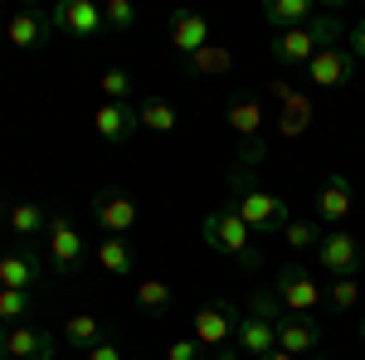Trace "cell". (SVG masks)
Wrapping results in <instances>:
<instances>
[{
	"instance_id": "6da1fadb",
	"label": "cell",
	"mask_w": 365,
	"mask_h": 360,
	"mask_svg": "<svg viewBox=\"0 0 365 360\" xmlns=\"http://www.w3.org/2000/svg\"><path fill=\"white\" fill-rule=\"evenodd\" d=\"M229 205H234V215L249 224V229H258V234H282V229L292 224L287 205H282L278 195L263 190V185H258V175H253L249 166H234V170H229Z\"/></svg>"
},
{
	"instance_id": "7a4b0ae2",
	"label": "cell",
	"mask_w": 365,
	"mask_h": 360,
	"mask_svg": "<svg viewBox=\"0 0 365 360\" xmlns=\"http://www.w3.org/2000/svg\"><path fill=\"white\" fill-rule=\"evenodd\" d=\"M200 234H205V244H210V253H225L229 263H239L244 273H258L263 268V253L253 249L249 239V224L234 215V205H215L205 220H200Z\"/></svg>"
},
{
	"instance_id": "3957f363",
	"label": "cell",
	"mask_w": 365,
	"mask_h": 360,
	"mask_svg": "<svg viewBox=\"0 0 365 360\" xmlns=\"http://www.w3.org/2000/svg\"><path fill=\"white\" fill-rule=\"evenodd\" d=\"M239 307L225 302V297H215V302H205L195 312V322H190V336H195L205 351H220V360H234V351H225L229 341H234V331H239Z\"/></svg>"
},
{
	"instance_id": "277c9868",
	"label": "cell",
	"mask_w": 365,
	"mask_h": 360,
	"mask_svg": "<svg viewBox=\"0 0 365 360\" xmlns=\"http://www.w3.org/2000/svg\"><path fill=\"white\" fill-rule=\"evenodd\" d=\"M273 297H278L292 317H317V312L327 307V287H322L307 268L292 263V268H282V273L273 277Z\"/></svg>"
},
{
	"instance_id": "5b68a950",
	"label": "cell",
	"mask_w": 365,
	"mask_h": 360,
	"mask_svg": "<svg viewBox=\"0 0 365 360\" xmlns=\"http://www.w3.org/2000/svg\"><path fill=\"white\" fill-rule=\"evenodd\" d=\"M63 336L44 331V326H0V360H58Z\"/></svg>"
},
{
	"instance_id": "8992f818",
	"label": "cell",
	"mask_w": 365,
	"mask_h": 360,
	"mask_svg": "<svg viewBox=\"0 0 365 360\" xmlns=\"http://www.w3.org/2000/svg\"><path fill=\"white\" fill-rule=\"evenodd\" d=\"M44 239H49V258H54V273H78L83 268V234L73 229V220L63 215V210H49V229H44Z\"/></svg>"
},
{
	"instance_id": "52a82bcc",
	"label": "cell",
	"mask_w": 365,
	"mask_h": 360,
	"mask_svg": "<svg viewBox=\"0 0 365 360\" xmlns=\"http://www.w3.org/2000/svg\"><path fill=\"white\" fill-rule=\"evenodd\" d=\"M317 263L331 277H356L361 263H365V249H361V239H356L351 229H331V234H322V244H317Z\"/></svg>"
},
{
	"instance_id": "ba28073f",
	"label": "cell",
	"mask_w": 365,
	"mask_h": 360,
	"mask_svg": "<svg viewBox=\"0 0 365 360\" xmlns=\"http://www.w3.org/2000/svg\"><path fill=\"white\" fill-rule=\"evenodd\" d=\"M54 15L49 10H39V5H29V10H15L10 15V25H5V39L15 44V49H25V54H34V49H49L54 44Z\"/></svg>"
},
{
	"instance_id": "9c48e42d",
	"label": "cell",
	"mask_w": 365,
	"mask_h": 360,
	"mask_svg": "<svg viewBox=\"0 0 365 360\" xmlns=\"http://www.w3.org/2000/svg\"><path fill=\"white\" fill-rule=\"evenodd\" d=\"M356 68H361V63L351 58V49H346V44H336V49H317V54H312V63L302 68V73H307V83H312V88H327V93H336V88H346L351 78H356Z\"/></svg>"
},
{
	"instance_id": "30bf717a",
	"label": "cell",
	"mask_w": 365,
	"mask_h": 360,
	"mask_svg": "<svg viewBox=\"0 0 365 360\" xmlns=\"http://www.w3.org/2000/svg\"><path fill=\"white\" fill-rule=\"evenodd\" d=\"M0 287H15V292H39L44 287V258L34 253V244L0 253Z\"/></svg>"
},
{
	"instance_id": "8fae6325",
	"label": "cell",
	"mask_w": 365,
	"mask_h": 360,
	"mask_svg": "<svg viewBox=\"0 0 365 360\" xmlns=\"http://www.w3.org/2000/svg\"><path fill=\"white\" fill-rule=\"evenodd\" d=\"M93 220H98V229H103V234L127 239V229L141 220V210H137V200L122 190V185H108V190L93 200Z\"/></svg>"
},
{
	"instance_id": "7c38bea8",
	"label": "cell",
	"mask_w": 365,
	"mask_h": 360,
	"mask_svg": "<svg viewBox=\"0 0 365 360\" xmlns=\"http://www.w3.org/2000/svg\"><path fill=\"white\" fill-rule=\"evenodd\" d=\"M93 132L108 141V146H127L141 132V117L132 103H98L93 108Z\"/></svg>"
},
{
	"instance_id": "4fadbf2b",
	"label": "cell",
	"mask_w": 365,
	"mask_h": 360,
	"mask_svg": "<svg viewBox=\"0 0 365 360\" xmlns=\"http://www.w3.org/2000/svg\"><path fill=\"white\" fill-rule=\"evenodd\" d=\"M234 346H239V351H244L249 360H268L273 351H278V326H273L263 312L244 307V317H239V331H234Z\"/></svg>"
},
{
	"instance_id": "5bb4252c",
	"label": "cell",
	"mask_w": 365,
	"mask_h": 360,
	"mask_svg": "<svg viewBox=\"0 0 365 360\" xmlns=\"http://www.w3.org/2000/svg\"><path fill=\"white\" fill-rule=\"evenodd\" d=\"M278 351H287V356H297V360L317 356V351H322V322H317V317H292V312H282Z\"/></svg>"
},
{
	"instance_id": "9a60e30c",
	"label": "cell",
	"mask_w": 365,
	"mask_h": 360,
	"mask_svg": "<svg viewBox=\"0 0 365 360\" xmlns=\"http://www.w3.org/2000/svg\"><path fill=\"white\" fill-rule=\"evenodd\" d=\"M54 29H63V34H73V39H93L103 25V5H93V0H58L54 10Z\"/></svg>"
},
{
	"instance_id": "2e32d148",
	"label": "cell",
	"mask_w": 365,
	"mask_h": 360,
	"mask_svg": "<svg viewBox=\"0 0 365 360\" xmlns=\"http://www.w3.org/2000/svg\"><path fill=\"white\" fill-rule=\"evenodd\" d=\"M317 49H322V44H317L312 25H302V29H278V34L268 39V54H273V63H282V68H307Z\"/></svg>"
},
{
	"instance_id": "e0dca14e",
	"label": "cell",
	"mask_w": 365,
	"mask_h": 360,
	"mask_svg": "<svg viewBox=\"0 0 365 360\" xmlns=\"http://www.w3.org/2000/svg\"><path fill=\"white\" fill-rule=\"evenodd\" d=\"M312 117H317V103H312V93H302V88H292L287 98L278 103V117H273V132H278L282 141H297L312 132Z\"/></svg>"
},
{
	"instance_id": "ac0fdd59",
	"label": "cell",
	"mask_w": 365,
	"mask_h": 360,
	"mask_svg": "<svg viewBox=\"0 0 365 360\" xmlns=\"http://www.w3.org/2000/svg\"><path fill=\"white\" fill-rule=\"evenodd\" d=\"M351 180L346 175H327L322 185H317V224L322 229H341L346 215H351Z\"/></svg>"
},
{
	"instance_id": "d6986e66",
	"label": "cell",
	"mask_w": 365,
	"mask_h": 360,
	"mask_svg": "<svg viewBox=\"0 0 365 360\" xmlns=\"http://www.w3.org/2000/svg\"><path fill=\"white\" fill-rule=\"evenodd\" d=\"M205 44H215L210 39V15H200V10H175L170 15V49L180 58L200 54Z\"/></svg>"
},
{
	"instance_id": "ffe728a7",
	"label": "cell",
	"mask_w": 365,
	"mask_h": 360,
	"mask_svg": "<svg viewBox=\"0 0 365 360\" xmlns=\"http://www.w3.org/2000/svg\"><path fill=\"white\" fill-rule=\"evenodd\" d=\"M225 117H229V132L239 137V146H258L263 141V108H258V98H229V108H225Z\"/></svg>"
},
{
	"instance_id": "44dd1931",
	"label": "cell",
	"mask_w": 365,
	"mask_h": 360,
	"mask_svg": "<svg viewBox=\"0 0 365 360\" xmlns=\"http://www.w3.org/2000/svg\"><path fill=\"white\" fill-rule=\"evenodd\" d=\"M5 229H10L20 244H34V239L49 229V210H44L39 200H15V205H5Z\"/></svg>"
},
{
	"instance_id": "7402d4cb",
	"label": "cell",
	"mask_w": 365,
	"mask_h": 360,
	"mask_svg": "<svg viewBox=\"0 0 365 360\" xmlns=\"http://www.w3.org/2000/svg\"><path fill=\"white\" fill-rule=\"evenodd\" d=\"M180 73H190V78H225V73H234V49H225V44H205L200 54L180 58Z\"/></svg>"
},
{
	"instance_id": "603a6c76",
	"label": "cell",
	"mask_w": 365,
	"mask_h": 360,
	"mask_svg": "<svg viewBox=\"0 0 365 360\" xmlns=\"http://www.w3.org/2000/svg\"><path fill=\"white\" fill-rule=\"evenodd\" d=\"M312 15H317V5H312V0H268V5H263V20L273 25V34H278V29L312 25Z\"/></svg>"
},
{
	"instance_id": "cb8c5ba5",
	"label": "cell",
	"mask_w": 365,
	"mask_h": 360,
	"mask_svg": "<svg viewBox=\"0 0 365 360\" xmlns=\"http://www.w3.org/2000/svg\"><path fill=\"white\" fill-rule=\"evenodd\" d=\"M108 341V326L93 317V312H73L68 322H63V346H73V351H93V346H103Z\"/></svg>"
},
{
	"instance_id": "d4e9b609",
	"label": "cell",
	"mask_w": 365,
	"mask_h": 360,
	"mask_svg": "<svg viewBox=\"0 0 365 360\" xmlns=\"http://www.w3.org/2000/svg\"><path fill=\"white\" fill-rule=\"evenodd\" d=\"M98 268L113 273V277L137 273V249H132L127 239H117V234H103V244H98Z\"/></svg>"
},
{
	"instance_id": "484cf974",
	"label": "cell",
	"mask_w": 365,
	"mask_h": 360,
	"mask_svg": "<svg viewBox=\"0 0 365 360\" xmlns=\"http://www.w3.org/2000/svg\"><path fill=\"white\" fill-rule=\"evenodd\" d=\"M39 307V292H15V287H0V326H25Z\"/></svg>"
},
{
	"instance_id": "4316f807",
	"label": "cell",
	"mask_w": 365,
	"mask_h": 360,
	"mask_svg": "<svg viewBox=\"0 0 365 360\" xmlns=\"http://www.w3.org/2000/svg\"><path fill=\"white\" fill-rule=\"evenodd\" d=\"M170 302H175L170 282H161V277H141L137 282V312H146V317H166Z\"/></svg>"
},
{
	"instance_id": "83f0119b",
	"label": "cell",
	"mask_w": 365,
	"mask_h": 360,
	"mask_svg": "<svg viewBox=\"0 0 365 360\" xmlns=\"http://www.w3.org/2000/svg\"><path fill=\"white\" fill-rule=\"evenodd\" d=\"M137 117H141V127H146V132H156V137L175 132V122H180L166 98H141V103H137Z\"/></svg>"
},
{
	"instance_id": "f1b7e54d",
	"label": "cell",
	"mask_w": 365,
	"mask_h": 360,
	"mask_svg": "<svg viewBox=\"0 0 365 360\" xmlns=\"http://www.w3.org/2000/svg\"><path fill=\"white\" fill-rule=\"evenodd\" d=\"M356 302H361V282H356V277H331L327 307H331V312H356Z\"/></svg>"
},
{
	"instance_id": "f546056e",
	"label": "cell",
	"mask_w": 365,
	"mask_h": 360,
	"mask_svg": "<svg viewBox=\"0 0 365 360\" xmlns=\"http://www.w3.org/2000/svg\"><path fill=\"white\" fill-rule=\"evenodd\" d=\"M322 234H327V229H322L317 220H292L287 229H282L287 249H317V244H322Z\"/></svg>"
},
{
	"instance_id": "4dcf8cb0",
	"label": "cell",
	"mask_w": 365,
	"mask_h": 360,
	"mask_svg": "<svg viewBox=\"0 0 365 360\" xmlns=\"http://www.w3.org/2000/svg\"><path fill=\"white\" fill-rule=\"evenodd\" d=\"M98 88H103V103H132V73L127 68H108L98 78Z\"/></svg>"
},
{
	"instance_id": "1f68e13d",
	"label": "cell",
	"mask_w": 365,
	"mask_h": 360,
	"mask_svg": "<svg viewBox=\"0 0 365 360\" xmlns=\"http://www.w3.org/2000/svg\"><path fill=\"white\" fill-rule=\"evenodd\" d=\"M103 25L113 29V34H132V25H137L132 0H108V5H103Z\"/></svg>"
},
{
	"instance_id": "d6a6232c",
	"label": "cell",
	"mask_w": 365,
	"mask_h": 360,
	"mask_svg": "<svg viewBox=\"0 0 365 360\" xmlns=\"http://www.w3.org/2000/svg\"><path fill=\"white\" fill-rule=\"evenodd\" d=\"M170 360H210V351L195 336H180V341H170Z\"/></svg>"
},
{
	"instance_id": "836d02e7",
	"label": "cell",
	"mask_w": 365,
	"mask_h": 360,
	"mask_svg": "<svg viewBox=\"0 0 365 360\" xmlns=\"http://www.w3.org/2000/svg\"><path fill=\"white\" fill-rule=\"evenodd\" d=\"M346 39H351V44H346V49H351V58H356V63H365V20L346 29Z\"/></svg>"
},
{
	"instance_id": "e575fe53",
	"label": "cell",
	"mask_w": 365,
	"mask_h": 360,
	"mask_svg": "<svg viewBox=\"0 0 365 360\" xmlns=\"http://www.w3.org/2000/svg\"><path fill=\"white\" fill-rule=\"evenodd\" d=\"M88 360H122V346H117L113 336H108L103 346H93V351H88Z\"/></svg>"
},
{
	"instance_id": "d590c367",
	"label": "cell",
	"mask_w": 365,
	"mask_h": 360,
	"mask_svg": "<svg viewBox=\"0 0 365 360\" xmlns=\"http://www.w3.org/2000/svg\"><path fill=\"white\" fill-rule=\"evenodd\" d=\"M268 360H297V356H287V351H273V356H268Z\"/></svg>"
},
{
	"instance_id": "8d00e7d4",
	"label": "cell",
	"mask_w": 365,
	"mask_h": 360,
	"mask_svg": "<svg viewBox=\"0 0 365 360\" xmlns=\"http://www.w3.org/2000/svg\"><path fill=\"white\" fill-rule=\"evenodd\" d=\"M361 341H365V317H361Z\"/></svg>"
},
{
	"instance_id": "74e56055",
	"label": "cell",
	"mask_w": 365,
	"mask_h": 360,
	"mask_svg": "<svg viewBox=\"0 0 365 360\" xmlns=\"http://www.w3.org/2000/svg\"><path fill=\"white\" fill-rule=\"evenodd\" d=\"M0 224H5V205H0Z\"/></svg>"
},
{
	"instance_id": "f35d334b",
	"label": "cell",
	"mask_w": 365,
	"mask_h": 360,
	"mask_svg": "<svg viewBox=\"0 0 365 360\" xmlns=\"http://www.w3.org/2000/svg\"><path fill=\"white\" fill-rule=\"evenodd\" d=\"M361 20H365V0H361Z\"/></svg>"
},
{
	"instance_id": "ab89813d",
	"label": "cell",
	"mask_w": 365,
	"mask_h": 360,
	"mask_svg": "<svg viewBox=\"0 0 365 360\" xmlns=\"http://www.w3.org/2000/svg\"><path fill=\"white\" fill-rule=\"evenodd\" d=\"M307 360H327V356H307Z\"/></svg>"
}]
</instances>
